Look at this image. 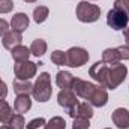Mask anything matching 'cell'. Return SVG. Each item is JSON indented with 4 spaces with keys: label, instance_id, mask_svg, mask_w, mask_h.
I'll use <instances>...</instances> for the list:
<instances>
[{
    "label": "cell",
    "instance_id": "cell-32",
    "mask_svg": "<svg viewBox=\"0 0 129 129\" xmlns=\"http://www.w3.org/2000/svg\"><path fill=\"white\" fill-rule=\"evenodd\" d=\"M6 95H8V87H6V84L2 81V83H0V99H5Z\"/></svg>",
    "mask_w": 129,
    "mask_h": 129
},
{
    "label": "cell",
    "instance_id": "cell-33",
    "mask_svg": "<svg viewBox=\"0 0 129 129\" xmlns=\"http://www.w3.org/2000/svg\"><path fill=\"white\" fill-rule=\"evenodd\" d=\"M123 35H125V41H126V44L129 45V26L123 30Z\"/></svg>",
    "mask_w": 129,
    "mask_h": 129
},
{
    "label": "cell",
    "instance_id": "cell-24",
    "mask_svg": "<svg viewBox=\"0 0 129 129\" xmlns=\"http://www.w3.org/2000/svg\"><path fill=\"white\" fill-rule=\"evenodd\" d=\"M64 128H66V122H64V119L59 117V116L53 117L48 123H45V129H64Z\"/></svg>",
    "mask_w": 129,
    "mask_h": 129
},
{
    "label": "cell",
    "instance_id": "cell-35",
    "mask_svg": "<svg viewBox=\"0 0 129 129\" xmlns=\"http://www.w3.org/2000/svg\"><path fill=\"white\" fill-rule=\"evenodd\" d=\"M0 129H11V128H9V126H5V125H3V126H2Z\"/></svg>",
    "mask_w": 129,
    "mask_h": 129
},
{
    "label": "cell",
    "instance_id": "cell-30",
    "mask_svg": "<svg viewBox=\"0 0 129 129\" xmlns=\"http://www.w3.org/2000/svg\"><path fill=\"white\" fill-rule=\"evenodd\" d=\"M119 53H120V57L125 59V60H129V45H122L117 48Z\"/></svg>",
    "mask_w": 129,
    "mask_h": 129
},
{
    "label": "cell",
    "instance_id": "cell-3",
    "mask_svg": "<svg viewBox=\"0 0 129 129\" xmlns=\"http://www.w3.org/2000/svg\"><path fill=\"white\" fill-rule=\"evenodd\" d=\"M128 75V68L122 63H116L110 68V74H108V80H107V89H117L126 78Z\"/></svg>",
    "mask_w": 129,
    "mask_h": 129
},
{
    "label": "cell",
    "instance_id": "cell-12",
    "mask_svg": "<svg viewBox=\"0 0 129 129\" xmlns=\"http://www.w3.org/2000/svg\"><path fill=\"white\" fill-rule=\"evenodd\" d=\"M29 23H30V20H29V17L26 15V14H23V12H18V14H15L14 17H12V20H11V27H12V30H17V32H24L27 27H29Z\"/></svg>",
    "mask_w": 129,
    "mask_h": 129
},
{
    "label": "cell",
    "instance_id": "cell-8",
    "mask_svg": "<svg viewBox=\"0 0 129 129\" xmlns=\"http://www.w3.org/2000/svg\"><path fill=\"white\" fill-rule=\"evenodd\" d=\"M108 74H110V68L104 62H96L90 69H89V75L99 83V86L107 87V80H108Z\"/></svg>",
    "mask_w": 129,
    "mask_h": 129
},
{
    "label": "cell",
    "instance_id": "cell-23",
    "mask_svg": "<svg viewBox=\"0 0 129 129\" xmlns=\"http://www.w3.org/2000/svg\"><path fill=\"white\" fill-rule=\"evenodd\" d=\"M8 126L11 129H24L26 128V122H24L23 114H18V113H17V114H12V117H11Z\"/></svg>",
    "mask_w": 129,
    "mask_h": 129
},
{
    "label": "cell",
    "instance_id": "cell-34",
    "mask_svg": "<svg viewBox=\"0 0 129 129\" xmlns=\"http://www.w3.org/2000/svg\"><path fill=\"white\" fill-rule=\"evenodd\" d=\"M24 2H27V3H35L36 0H24Z\"/></svg>",
    "mask_w": 129,
    "mask_h": 129
},
{
    "label": "cell",
    "instance_id": "cell-9",
    "mask_svg": "<svg viewBox=\"0 0 129 129\" xmlns=\"http://www.w3.org/2000/svg\"><path fill=\"white\" fill-rule=\"evenodd\" d=\"M57 101H59V105L66 108V110H69L71 107H74L75 104H78L77 95L72 92V89H62L59 92V95H57Z\"/></svg>",
    "mask_w": 129,
    "mask_h": 129
},
{
    "label": "cell",
    "instance_id": "cell-14",
    "mask_svg": "<svg viewBox=\"0 0 129 129\" xmlns=\"http://www.w3.org/2000/svg\"><path fill=\"white\" fill-rule=\"evenodd\" d=\"M32 107V99L29 95H18L17 99L14 101V108L18 114H24L30 110Z\"/></svg>",
    "mask_w": 129,
    "mask_h": 129
},
{
    "label": "cell",
    "instance_id": "cell-4",
    "mask_svg": "<svg viewBox=\"0 0 129 129\" xmlns=\"http://www.w3.org/2000/svg\"><path fill=\"white\" fill-rule=\"evenodd\" d=\"M89 53L81 47H72L66 51V64L71 68H80L89 62Z\"/></svg>",
    "mask_w": 129,
    "mask_h": 129
},
{
    "label": "cell",
    "instance_id": "cell-16",
    "mask_svg": "<svg viewBox=\"0 0 129 129\" xmlns=\"http://www.w3.org/2000/svg\"><path fill=\"white\" fill-rule=\"evenodd\" d=\"M11 53H12V59L15 60V63H18V62H27L29 57H30V54H32L30 50L27 47H24V45L15 47L14 50H11Z\"/></svg>",
    "mask_w": 129,
    "mask_h": 129
},
{
    "label": "cell",
    "instance_id": "cell-31",
    "mask_svg": "<svg viewBox=\"0 0 129 129\" xmlns=\"http://www.w3.org/2000/svg\"><path fill=\"white\" fill-rule=\"evenodd\" d=\"M9 23L6 21V20H3V18H0V36H3L6 32H9Z\"/></svg>",
    "mask_w": 129,
    "mask_h": 129
},
{
    "label": "cell",
    "instance_id": "cell-20",
    "mask_svg": "<svg viewBox=\"0 0 129 129\" xmlns=\"http://www.w3.org/2000/svg\"><path fill=\"white\" fill-rule=\"evenodd\" d=\"M12 117V110L9 107V104L3 99H0V122L3 125H8L9 120Z\"/></svg>",
    "mask_w": 129,
    "mask_h": 129
},
{
    "label": "cell",
    "instance_id": "cell-5",
    "mask_svg": "<svg viewBox=\"0 0 129 129\" xmlns=\"http://www.w3.org/2000/svg\"><path fill=\"white\" fill-rule=\"evenodd\" d=\"M128 21H129V15L119 11V9H111L108 14H107V24L114 29V30H125L128 27Z\"/></svg>",
    "mask_w": 129,
    "mask_h": 129
},
{
    "label": "cell",
    "instance_id": "cell-7",
    "mask_svg": "<svg viewBox=\"0 0 129 129\" xmlns=\"http://www.w3.org/2000/svg\"><path fill=\"white\" fill-rule=\"evenodd\" d=\"M95 84H92L90 81H84V80H80V78H75L74 80V83H72V92L77 95V96L83 98V99H86V101H89L90 96L93 95V92H95Z\"/></svg>",
    "mask_w": 129,
    "mask_h": 129
},
{
    "label": "cell",
    "instance_id": "cell-10",
    "mask_svg": "<svg viewBox=\"0 0 129 129\" xmlns=\"http://www.w3.org/2000/svg\"><path fill=\"white\" fill-rule=\"evenodd\" d=\"M111 119L119 129L129 128V111L126 108H116L111 114Z\"/></svg>",
    "mask_w": 129,
    "mask_h": 129
},
{
    "label": "cell",
    "instance_id": "cell-19",
    "mask_svg": "<svg viewBox=\"0 0 129 129\" xmlns=\"http://www.w3.org/2000/svg\"><path fill=\"white\" fill-rule=\"evenodd\" d=\"M45 51H47V42H45L44 39H35L32 42V45H30V53H32L33 56L41 57V56L45 54Z\"/></svg>",
    "mask_w": 129,
    "mask_h": 129
},
{
    "label": "cell",
    "instance_id": "cell-29",
    "mask_svg": "<svg viewBox=\"0 0 129 129\" xmlns=\"http://www.w3.org/2000/svg\"><path fill=\"white\" fill-rule=\"evenodd\" d=\"M45 123L47 122H45L44 117H36V119H33V120L29 122V125H26V128L27 129H38V128H41L42 125H45Z\"/></svg>",
    "mask_w": 129,
    "mask_h": 129
},
{
    "label": "cell",
    "instance_id": "cell-11",
    "mask_svg": "<svg viewBox=\"0 0 129 129\" xmlns=\"http://www.w3.org/2000/svg\"><path fill=\"white\" fill-rule=\"evenodd\" d=\"M21 41H23V36L21 33L17 32V30H9L3 35V39H2V44L6 50H14L15 47L21 45Z\"/></svg>",
    "mask_w": 129,
    "mask_h": 129
},
{
    "label": "cell",
    "instance_id": "cell-15",
    "mask_svg": "<svg viewBox=\"0 0 129 129\" xmlns=\"http://www.w3.org/2000/svg\"><path fill=\"white\" fill-rule=\"evenodd\" d=\"M14 90L15 95H29L33 93V84L30 83V80H15L14 81Z\"/></svg>",
    "mask_w": 129,
    "mask_h": 129
},
{
    "label": "cell",
    "instance_id": "cell-1",
    "mask_svg": "<svg viewBox=\"0 0 129 129\" xmlns=\"http://www.w3.org/2000/svg\"><path fill=\"white\" fill-rule=\"evenodd\" d=\"M51 77L48 72H42L33 84V98L38 102H47L51 98Z\"/></svg>",
    "mask_w": 129,
    "mask_h": 129
},
{
    "label": "cell",
    "instance_id": "cell-37",
    "mask_svg": "<svg viewBox=\"0 0 129 129\" xmlns=\"http://www.w3.org/2000/svg\"><path fill=\"white\" fill-rule=\"evenodd\" d=\"M107 129H110V128H107Z\"/></svg>",
    "mask_w": 129,
    "mask_h": 129
},
{
    "label": "cell",
    "instance_id": "cell-21",
    "mask_svg": "<svg viewBox=\"0 0 129 129\" xmlns=\"http://www.w3.org/2000/svg\"><path fill=\"white\" fill-rule=\"evenodd\" d=\"M48 14H50V11H48L47 6H38V8H35V11H33V20H35L38 24H41V23H44V21L47 20Z\"/></svg>",
    "mask_w": 129,
    "mask_h": 129
},
{
    "label": "cell",
    "instance_id": "cell-17",
    "mask_svg": "<svg viewBox=\"0 0 129 129\" xmlns=\"http://www.w3.org/2000/svg\"><path fill=\"white\" fill-rule=\"evenodd\" d=\"M122 57H120V53L117 48H107L104 53H102V62L107 64H116L120 63Z\"/></svg>",
    "mask_w": 129,
    "mask_h": 129
},
{
    "label": "cell",
    "instance_id": "cell-36",
    "mask_svg": "<svg viewBox=\"0 0 129 129\" xmlns=\"http://www.w3.org/2000/svg\"><path fill=\"white\" fill-rule=\"evenodd\" d=\"M0 83H2V80H0Z\"/></svg>",
    "mask_w": 129,
    "mask_h": 129
},
{
    "label": "cell",
    "instance_id": "cell-2",
    "mask_svg": "<svg viewBox=\"0 0 129 129\" xmlns=\"http://www.w3.org/2000/svg\"><path fill=\"white\" fill-rule=\"evenodd\" d=\"M75 14L81 23H95L101 17V9H99V6L90 3V2H80Z\"/></svg>",
    "mask_w": 129,
    "mask_h": 129
},
{
    "label": "cell",
    "instance_id": "cell-13",
    "mask_svg": "<svg viewBox=\"0 0 129 129\" xmlns=\"http://www.w3.org/2000/svg\"><path fill=\"white\" fill-rule=\"evenodd\" d=\"M89 101H90V104L93 107H104L107 104V101H108V93H107L105 87L104 86H96L93 95L90 96Z\"/></svg>",
    "mask_w": 129,
    "mask_h": 129
},
{
    "label": "cell",
    "instance_id": "cell-26",
    "mask_svg": "<svg viewBox=\"0 0 129 129\" xmlns=\"http://www.w3.org/2000/svg\"><path fill=\"white\" fill-rule=\"evenodd\" d=\"M89 126H90L89 119H83V117L74 119V128L72 129H89Z\"/></svg>",
    "mask_w": 129,
    "mask_h": 129
},
{
    "label": "cell",
    "instance_id": "cell-22",
    "mask_svg": "<svg viewBox=\"0 0 129 129\" xmlns=\"http://www.w3.org/2000/svg\"><path fill=\"white\" fill-rule=\"evenodd\" d=\"M78 117H83V119H92L93 117V108L89 102H83V104H78Z\"/></svg>",
    "mask_w": 129,
    "mask_h": 129
},
{
    "label": "cell",
    "instance_id": "cell-28",
    "mask_svg": "<svg viewBox=\"0 0 129 129\" xmlns=\"http://www.w3.org/2000/svg\"><path fill=\"white\" fill-rule=\"evenodd\" d=\"M14 9L12 0H0V14H8Z\"/></svg>",
    "mask_w": 129,
    "mask_h": 129
},
{
    "label": "cell",
    "instance_id": "cell-27",
    "mask_svg": "<svg viewBox=\"0 0 129 129\" xmlns=\"http://www.w3.org/2000/svg\"><path fill=\"white\" fill-rule=\"evenodd\" d=\"M114 9H119L129 15V0H116L114 2Z\"/></svg>",
    "mask_w": 129,
    "mask_h": 129
},
{
    "label": "cell",
    "instance_id": "cell-6",
    "mask_svg": "<svg viewBox=\"0 0 129 129\" xmlns=\"http://www.w3.org/2000/svg\"><path fill=\"white\" fill-rule=\"evenodd\" d=\"M38 71V64L27 60V62H18L14 66V72L17 80H30L32 77L36 75Z\"/></svg>",
    "mask_w": 129,
    "mask_h": 129
},
{
    "label": "cell",
    "instance_id": "cell-18",
    "mask_svg": "<svg viewBox=\"0 0 129 129\" xmlns=\"http://www.w3.org/2000/svg\"><path fill=\"white\" fill-rule=\"evenodd\" d=\"M74 80H75V78H74L69 72H66V71H60V72H57L56 84H57L60 89H71Z\"/></svg>",
    "mask_w": 129,
    "mask_h": 129
},
{
    "label": "cell",
    "instance_id": "cell-25",
    "mask_svg": "<svg viewBox=\"0 0 129 129\" xmlns=\"http://www.w3.org/2000/svg\"><path fill=\"white\" fill-rule=\"evenodd\" d=\"M51 62L54 64H57V66L66 64V53H64V51H60V50L53 51V54H51Z\"/></svg>",
    "mask_w": 129,
    "mask_h": 129
}]
</instances>
